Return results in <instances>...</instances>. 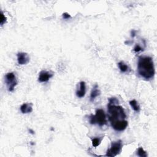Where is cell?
I'll return each instance as SVG.
<instances>
[{"label":"cell","mask_w":157,"mask_h":157,"mask_svg":"<svg viewBox=\"0 0 157 157\" xmlns=\"http://www.w3.org/2000/svg\"><path fill=\"white\" fill-rule=\"evenodd\" d=\"M129 105L132 109L136 112H139L140 111V106L136 100H133L129 102Z\"/></svg>","instance_id":"11"},{"label":"cell","mask_w":157,"mask_h":157,"mask_svg":"<svg viewBox=\"0 0 157 157\" xmlns=\"http://www.w3.org/2000/svg\"><path fill=\"white\" fill-rule=\"evenodd\" d=\"M20 109H21V111L22 114H27L31 113L33 111L32 104L31 103H23L21 106Z\"/></svg>","instance_id":"9"},{"label":"cell","mask_w":157,"mask_h":157,"mask_svg":"<svg viewBox=\"0 0 157 157\" xmlns=\"http://www.w3.org/2000/svg\"><path fill=\"white\" fill-rule=\"evenodd\" d=\"M54 76V74L47 71H41L39 73L38 81L39 82H47L50 78Z\"/></svg>","instance_id":"6"},{"label":"cell","mask_w":157,"mask_h":157,"mask_svg":"<svg viewBox=\"0 0 157 157\" xmlns=\"http://www.w3.org/2000/svg\"><path fill=\"white\" fill-rule=\"evenodd\" d=\"M137 73L146 80L153 78L155 70L153 58L148 56H141L137 62Z\"/></svg>","instance_id":"2"},{"label":"cell","mask_w":157,"mask_h":157,"mask_svg":"<svg viewBox=\"0 0 157 157\" xmlns=\"http://www.w3.org/2000/svg\"><path fill=\"white\" fill-rule=\"evenodd\" d=\"M86 93V82L81 81L79 83V89L77 90L76 91V96L79 98H83L85 96Z\"/></svg>","instance_id":"8"},{"label":"cell","mask_w":157,"mask_h":157,"mask_svg":"<svg viewBox=\"0 0 157 157\" xmlns=\"http://www.w3.org/2000/svg\"><path fill=\"white\" fill-rule=\"evenodd\" d=\"M136 31L134 30H132V31H131V36H132V37L134 38L136 36Z\"/></svg>","instance_id":"18"},{"label":"cell","mask_w":157,"mask_h":157,"mask_svg":"<svg viewBox=\"0 0 157 157\" xmlns=\"http://www.w3.org/2000/svg\"><path fill=\"white\" fill-rule=\"evenodd\" d=\"M17 62L21 65L27 64L30 62V57L27 53L25 52H18L17 55Z\"/></svg>","instance_id":"7"},{"label":"cell","mask_w":157,"mask_h":157,"mask_svg":"<svg viewBox=\"0 0 157 157\" xmlns=\"http://www.w3.org/2000/svg\"><path fill=\"white\" fill-rule=\"evenodd\" d=\"M118 66H119L120 70L122 73H127L129 69V68L128 67V65L123 62H120L118 63Z\"/></svg>","instance_id":"12"},{"label":"cell","mask_w":157,"mask_h":157,"mask_svg":"<svg viewBox=\"0 0 157 157\" xmlns=\"http://www.w3.org/2000/svg\"><path fill=\"white\" fill-rule=\"evenodd\" d=\"M122 146H123L122 142L121 140L117 141L115 142H112V144H111V146L110 149H109L107 150L106 156L114 157L117 155H119L122 151Z\"/></svg>","instance_id":"5"},{"label":"cell","mask_w":157,"mask_h":157,"mask_svg":"<svg viewBox=\"0 0 157 157\" xmlns=\"http://www.w3.org/2000/svg\"><path fill=\"white\" fill-rule=\"evenodd\" d=\"M143 50H144V49L139 44H136L135 45V47H134V51L136 52V53H138V52L143 51Z\"/></svg>","instance_id":"15"},{"label":"cell","mask_w":157,"mask_h":157,"mask_svg":"<svg viewBox=\"0 0 157 157\" xmlns=\"http://www.w3.org/2000/svg\"><path fill=\"white\" fill-rule=\"evenodd\" d=\"M6 21H7V18L5 17V16L4 15L3 12L1 11V25H3L6 22Z\"/></svg>","instance_id":"16"},{"label":"cell","mask_w":157,"mask_h":157,"mask_svg":"<svg viewBox=\"0 0 157 157\" xmlns=\"http://www.w3.org/2000/svg\"><path fill=\"white\" fill-rule=\"evenodd\" d=\"M28 131H29V132H30L31 134H35V132H34V131L33 130V129H29Z\"/></svg>","instance_id":"19"},{"label":"cell","mask_w":157,"mask_h":157,"mask_svg":"<svg viewBox=\"0 0 157 157\" xmlns=\"http://www.w3.org/2000/svg\"><path fill=\"white\" fill-rule=\"evenodd\" d=\"M100 91L98 88V85H95V86L93 87L92 90L91 91L90 93V101H93L95 98L96 97H98V96H100Z\"/></svg>","instance_id":"10"},{"label":"cell","mask_w":157,"mask_h":157,"mask_svg":"<svg viewBox=\"0 0 157 157\" xmlns=\"http://www.w3.org/2000/svg\"><path fill=\"white\" fill-rule=\"evenodd\" d=\"M5 82L9 91L12 92V91H14L15 87L17 86L18 83L15 73L11 72V73H8V74H6L5 76Z\"/></svg>","instance_id":"4"},{"label":"cell","mask_w":157,"mask_h":157,"mask_svg":"<svg viewBox=\"0 0 157 157\" xmlns=\"http://www.w3.org/2000/svg\"><path fill=\"white\" fill-rule=\"evenodd\" d=\"M89 121L91 125L97 124L100 127H103L106 125L107 120L105 112L101 109H96L95 115H91Z\"/></svg>","instance_id":"3"},{"label":"cell","mask_w":157,"mask_h":157,"mask_svg":"<svg viewBox=\"0 0 157 157\" xmlns=\"http://www.w3.org/2000/svg\"><path fill=\"white\" fill-rule=\"evenodd\" d=\"M71 17V16L68 14V13H67V12H64V13H63V18L64 19L67 20V19L70 18Z\"/></svg>","instance_id":"17"},{"label":"cell","mask_w":157,"mask_h":157,"mask_svg":"<svg viewBox=\"0 0 157 157\" xmlns=\"http://www.w3.org/2000/svg\"><path fill=\"white\" fill-rule=\"evenodd\" d=\"M91 141H92L93 146L94 147H96L101 144V139H100V138H98V137H96V138H93L91 139Z\"/></svg>","instance_id":"14"},{"label":"cell","mask_w":157,"mask_h":157,"mask_svg":"<svg viewBox=\"0 0 157 157\" xmlns=\"http://www.w3.org/2000/svg\"><path fill=\"white\" fill-rule=\"evenodd\" d=\"M137 155L141 156V157H147V152L145 151L144 150V149L142 147H139L138 149H137Z\"/></svg>","instance_id":"13"},{"label":"cell","mask_w":157,"mask_h":157,"mask_svg":"<svg viewBox=\"0 0 157 157\" xmlns=\"http://www.w3.org/2000/svg\"><path fill=\"white\" fill-rule=\"evenodd\" d=\"M119 101L115 98L109 99L107 104L108 117L111 127L117 132H123L128 126L127 115L122 106L119 105Z\"/></svg>","instance_id":"1"}]
</instances>
